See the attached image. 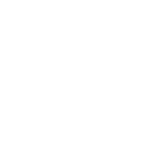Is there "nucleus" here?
<instances>
[]
</instances>
